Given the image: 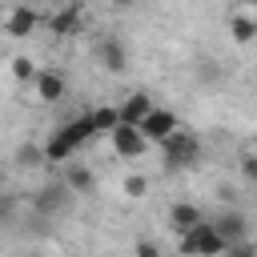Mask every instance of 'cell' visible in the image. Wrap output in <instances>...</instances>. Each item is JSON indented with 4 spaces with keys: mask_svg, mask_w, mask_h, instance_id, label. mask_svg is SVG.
<instances>
[{
    "mask_svg": "<svg viewBox=\"0 0 257 257\" xmlns=\"http://www.w3.org/2000/svg\"><path fill=\"white\" fill-rule=\"evenodd\" d=\"M161 161H165V169H193L197 161H201V137L197 133H189V128H173L161 145Z\"/></svg>",
    "mask_w": 257,
    "mask_h": 257,
    "instance_id": "1",
    "label": "cell"
},
{
    "mask_svg": "<svg viewBox=\"0 0 257 257\" xmlns=\"http://www.w3.org/2000/svg\"><path fill=\"white\" fill-rule=\"evenodd\" d=\"M225 249H229V241L213 221H201L181 233V253H225Z\"/></svg>",
    "mask_w": 257,
    "mask_h": 257,
    "instance_id": "2",
    "label": "cell"
},
{
    "mask_svg": "<svg viewBox=\"0 0 257 257\" xmlns=\"http://www.w3.org/2000/svg\"><path fill=\"white\" fill-rule=\"evenodd\" d=\"M173 128H181V116H177L173 108H157V104H153V108L145 112V120H141V133L149 137V145H161Z\"/></svg>",
    "mask_w": 257,
    "mask_h": 257,
    "instance_id": "3",
    "label": "cell"
},
{
    "mask_svg": "<svg viewBox=\"0 0 257 257\" xmlns=\"http://www.w3.org/2000/svg\"><path fill=\"white\" fill-rule=\"evenodd\" d=\"M108 137H112V153H116V157H128V161L149 149V137L141 133V124H124V120H120Z\"/></svg>",
    "mask_w": 257,
    "mask_h": 257,
    "instance_id": "4",
    "label": "cell"
},
{
    "mask_svg": "<svg viewBox=\"0 0 257 257\" xmlns=\"http://www.w3.org/2000/svg\"><path fill=\"white\" fill-rule=\"evenodd\" d=\"M92 56H96V64H100L104 72H124V68H128V48H124L116 36H100L96 48H92Z\"/></svg>",
    "mask_w": 257,
    "mask_h": 257,
    "instance_id": "5",
    "label": "cell"
},
{
    "mask_svg": "<svg viewBox=\"0 0 257 257\" xmlns=\"http://www.w3.org/2000/svg\"><path fill=\"white\" fill-rule=\"evenodd\" d=\"M32 88H36V100H40V104H56V100L68 96V80H64V72H52V68H40L36 80H32Z\"/></svg>",
    "mask_w": 257,
    "mask_h": 257,
    "instance_id": "6",
    "label": "cell"
},
{
    "mask_svg": "<svg viewBox=\"0 0 257 257\" xmlns=\"http://www.w3.org/2000/svg\"><path fill=\"white\" fill-rule=\"evenodd\" d=\"M40 24V16H36V8L32 4H12L8 8V16H4V32L12 36V40H24V36H32V28Z\"/></svg>",
    "mask_w": 257,
    "mask_h": 257,
    "instance_id": "7",
    "label": "cell"
},
{
    "mask_svg": "<svg viewBox=\"0 0 257 257\" xmlns=\"http://www.w3.org/2000/svg\"><path fill=\"white\" fill-rule=\"evenodd\" d=\"M68 185L64 181H56V185H44L36 197H32V205H36V213H44V217H56V213H64L68 209Z\"/></svg>",
    "mask_w": 257,
    "mask_h": 257,
    "instance_id": "8",
    "label": "cell"
},
{
    "mask_svg": "<svg viewBox=\"0 0 257 257\" xmlns=\"http://www.w3.org/2000/svg\"><path fill=\"white\" fill-rule=\"evenodd\" d=\"M76 149H80V145H76V141L68 137V128L60 124V128H56V133L44 141V161H56V165H64V161H72V153H76Z\"/></svg>",
    "mask_w": 257,
    "mask_h": 257,
    "instance_id": "9",
    "label": "cell"
},
{
    "mask_svg": "<svg viewBox=\"0 0 257 257\" xmlns=\"http://www.w3.org/2000/svg\"><path fill=\"white\" fill-rule=\"evenodd\" d=\"M229 36H233V44H253L257 40V12H249V8L233 12L229 16Z\"/></svg>",
    "mask_w": 257,
    "mask_h": 257,
    "instance_id": "10",
    "label": "cell"
},
{
    "mask_svg": "<svg viewBox=\"0 0 257 257\" xmlns=\"http://www.w3.org/2000/svg\"><path fill=\"white\" fill-rule=\"evenodd\" d=\"M213 225L225 233V241H229V245H233V241H245V233H249V221H245V213H237V209H225ZM225 253H229V249H225Z\"/></svg>",
    "mask_w": 257,
    "mask_h": 257,
    "instance_id": "11",
    "label": "cell"
},
{
    "mask_svg": "<svg viewBox=\"0 0 257 257\" xmlns=\"http://www.w3.org/2000/svg\"><path fill=\"white\" fill-rule=\"evenodd\" d=\"M205 221V213L193 205V201H177L173 209H169V225L177 229V233H185V229H193V225H201Z\"/></svg>",
    "mask_w": 257,
    "mask_h": 257,
    "instance_id": "12",
    "label": "cell"
},
{
    "mask_svg": "<svg viewBox=\"0 0 257 257\" xmlns=\"http://www.w3.org/2000/svg\"><path fill=\"white\" fill-rule=\"evenodd\" d=\"M48 28H52L56 36H76V32H80V4H64V8L48 20Z\"/></svg>",
    "mask_w": 257,
    "mask_h": 257,
    "instance_id": "13",
    "label": "cell"
},
{
    "mask_svg": "<svg viewBox=\"0 0 257 257\" xmlns=\"http://www.w3.org/2000/svg\"><path fill=\"white\" fill-rule=\"evenodd\" d=\"M149 108H153V96H149V92H133V96L120 104V120H124V124H141Z\"/></svg>",
    "mask_w": 257,
    "mask_h": 257,
    "instance_id": "14",
    "label": "cell"
},
{
    "mask_svg": "<svg viewBox=\"0 0 257 257\" xmlns=\"http://www.w3.org/2000/svg\"><path fill=\"white\" fill-rule=\"evenodd\" d=\"M92 124H96V133H112L120 124V108L116 104H96L92 108Z\"/></svg>",
    "mask_w": 257,
    "mask_h": 257,
    "instance_id": "15",
    "label": "cell"
},
{
    "mask_svg": "<svg viewBox=\"0 0 257 257\" xmlns=\"http://www.w3.org/2000/svg\"><path fill=\"white\" fill-rule=\"evenodd\" d=\"M64 185H68L72 193H88V189H92V173H88L84 165H64Z\"/></svg>",
    "mask_w": 257,
    "mask_h": 257,
    "instance_id": "16",
    "label": "cell"
},
{
    "mask_svg": "<svg viewBox=\"0 0 257 257\" xmlns=\"http://www.w3.org/2000/svg\"><path fill=\"white\" fill-rule=\"evenodd\" d=\"M16 165H20V169L44 165V145H20V149H16Z\"/></svg>",
    "mask_w": 257,
    "mask_h": 257,
    "instance_id": "17",
    "label": "cell"
},
{
    "mask_svg": "<svg viewBox=\"0 0 257 257\" xmlns=\"http://www.w3.org/2000/svg\"><path fill=\"white\" fill-rule=\"evenodd\" d=\"M36 64H32V56H12V76L16 80H36Z\"/></svg>",
    "mask_w": 257,
    "mask_h": 257,
    "instance_id": "18",
    "label": "cell"
},
{
    "mask_svg": "<svg viewBox=\"0 0 257 257\" xmlns=\"http://www.w3.org/2000/svg\"><path fill=\"white\" fill-rule=\"evenodd\" d=\"M124 193H128V197H145V193H149V181H145L141 173H133V177H124Z\"/></svg>",
    "mask_w": 257,
    "mask_h": 257,
    "instance_id": "19",
    "label": "cell"
},
{
    "mask_svg": "<svg viewBox=\"0 0 257 257\" xmlns=\"http://www.w3.org/2000/svg\"><path fill=\"white\" fill-rule=\"evenodd\" d=\"M241 173H245L249 185H257V157H245V161H241Z\"/></svg>",
    "mask_w": 257,
    "mask_h": 257,
    "instance_id": "20",
    "label": "cell"
},
{
    "mask_svg": "<svg viewBox=\"0 0 257 257\" xmlns=\"http://www.w3.org/2000/svg\"><path fill=\"white\" fill-rule=\"evenodd\" d=\"M137 253H141V257H153V253H157V245H153V241H141V245H137Z\"/></svg>",
    "mask_w": 257,
    "mask_h": 257,
    "instance_id": "21",
    "label": "cell"
},
{
    "mask_svg": "<svg viewBox=\"0 0 257 257\" xmlns=\"http://www.w3.org/2000/svg\"><path fill=\"white\" fill-rule=\"evenodd\" d=\"M112 4H116V8H128V4H133V0H112Z\"/></svg>",
    "mask_w": 257,
    "mask_h": 257,
    "instance_id": "22",
    "label": "cell"
},
{
    "mask_svg": "<svg viewBox=\"0 0 257 257\" xmlns=\"http://www.w3.org/2000/svg\"><path fill=\"white\" fill-rule=\"evenodd\" d=\"M12 4H28V0H12Z\"/></svg>",
    "mask_w": 257,
    "mask_h": 257,
    "instance_id": "23",
    "label": "cell"
}]
</instances>
